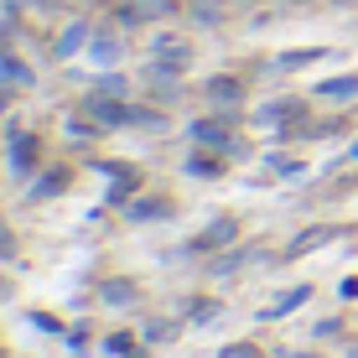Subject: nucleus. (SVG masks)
Wrapping results in <instances>:
<instances>
[{"label": "nucleus", "instance_id": "f257e3e1", "mask_svg": "<svg viewBox=\"0 0 358 358\" xmlns=\"http://www.w3.org/2000/svg\"><path fill=\"white\" fill-rule=\"evenodd\" d=\"M83 115H89L99 130H125L135 120V104H125V99H115V94H89L83 99Z\"/></svg>", "mask_w": 358, "mask_h": 358}, {"label": "nucleus", "instance_id": "f03ea898", "mask_svg": "<svg viewBox=\"0 0 358 358\" xmlns=\"http://www.w3.org/2000/svg\"><path fill=\"white\" fill-rule=\"evenodd\" d=\"M6 162H10V177L27 182L36 177V162H42V141L31 130H10V145H6Z\"/></svg>", "mask_w": 358, "mask_h": 358}, {"label": "nucleus", "instance_id": "7ed1b4c3", "mask_svg": "<svg viewBox=\"0 0 358 358\" xmlns=\"http://www.w3.org/2000/svg\"><path fill=\"white\" fill-rule=\"evenodd\" d=\"M192 63V47L177 42V36H156L151 42V73L156 78H177V73H187Z\"/></svg>", "mask_w": 358, "mask_h": 358}, {"label": "nucleus", "instance_id": "20e7f679", "mask_svg": "<svg viewBox=\"0 0 358 358\" xmlns=\"http://www.w3.org/2000/svg\"><path fill=\"white\" fill-rule=\"evenodd\" d=\"M234 239H239V224H234V218H213V224H208L203 234H192L182 250L187 255H218V250H229Z\"/></svg>", "mask_w": 358, "mask_h": 358}, {"label": "nucleus", "instance_id": "39448f33", "mask_svg": "<svg viewBox=\"0 0 358 358\" xmlns=\"http://www.w3.org/2000/svg\"><path fill=\"white\" fill-rule=\"evenodd\" d=\"M187 135H192V145H208V151H239V145H234V125L229 120H192L187 125Z\"/></svg>", "mask_w": 358, "mask_h": 358}, {"label": "nucleus", "instance_id": "423d86ee", "mask_svg": "<svg viewBox=\"0 0 358 358\" xmlns=\"http://www.w3.org/2000/svg\"><path fill=\"white\" fill-rule=\"evenodd\" d=\"M343 224H317V229H306V234H296V239L286 244V260H301V255H312V250H322V244H332V239H343Z\"/></svg>", "mask_w": 358, "mask_h": 358}, {"label": "nucleus", "instance_id": "0eeeda50", "mask_svg": "<svg viewBox=\"0 0 358 358\" xmlns=\"http://www.w3.org/2000/svg\"><path fill=\"white\" fill-rule=\"evenodd\" d=\"M36 83V73H31V63L21 52H10L6 42H0V89H31Z\"/></svg>", "mask_w": 358, "mask_h": 358}, {"label": "nucleus", "instance_id": "6e6552de", "mask_svg": "<svg viewBox=\"0 0 358 358\" xmlns=\"http://www.w3.org/2000/svg\"><path fill=\"white\" fill-rule=\"evenodd\" d=\"M99 171H104V177L115 182V187H109V203H115V208H120V203H130V192L141 187V171H135V166H125V162H104Z\"/></svg>", "mask_w": 358, "mask_h": 358}, {"label": "nucleus", "instance_id": "1a4fd4ad", "mask_svg": "<svg viewBox=\"0 0 358 358\" xmlns=\"http://www.w3.org/2000/svg\"><path fill=\"white\" fill-rule=\"evenodd\" d=\"M99 301L104 306H135L141 301V286H135L130 275H109L104 286H99Z\"/></svg>", "mask_w": 358, "mask_h": 358}, {"label": "nucleus", "instance_id": "9d476101", "mask_svg": "<svg viewBox=\"0 0 358 358\" xmlns=\"http://www.w3.org/2000/svg\"><path fill=\"white\" fill-rule=\"evenodd\" d=\"M260 120L265 125H296V120H306V99H275V104H265L260 109Z\"/></svg>", "mask_w": 358, "mask_h": 358}, {"label": "nucleus", "instance_id": "9b49d317", "mask_svg": "<svg viewBox=\"0 0 358 358\" xmlns=\"http://www.w3.org/2000/svg\"><path fill=\"white\" fill-rule=\"evenodd\" d=\"M68 182H73V171H68V166H47L42 177L31 182V197H36V203H47V197L68 192Z\"/></svg>", "mask_w": 358, "mask_h": 358}, {"label": "nucleus", "instance_id": "f8f14e48", "mask_svg": "<svg viewBox=\"0 0 358 358\" xmlns=\"http://www.w3.org/2000/svg\"><path fill=\"white\" fill-rule=\"evenodd\" d=\"M203 94L213 99L218 109H239V104H244V83H239V78H208Z\"/></svg>", "mask_w": 358, "mask_h": 358}, {"label": "nucleus", "instance_id": "ddd939ff", "mask_svg": "<svg viewBox=\"0 0 358 358\" xmlns=\"http://www.w3.org/2000/svg\"><path fill=\"white\" fill-rule=\"evenodd\" d=\"M177 10V0H130L125 10H120V21H162Z\"/></svg>", "mask_w": 358, "mask_h": 358}, {"label": "nucleus", "instance_id": "4468645a", "mask_svg": "<svg viewBox=\"0 0 358 358\" xmlns=\"http://www.w3.org/2000/svg\"><path fill=\"white\" fill-rule=\"evenodd\" d=\"M89 42H94V27H89V21H68V27H63V36H57V57L83 52Z\"/></svg>", "mask_w": 358, "mask_h": 358}, {"label": "nucleus", "instance_id": "2eb2a0df", "mask_svg": "<svg viewBox=\"0 0 358 358\" xmlns=\"http://www.w3.org/2000/svg\"><path fill=\"white\" fill-rule=\"evenodd\" d=\"M187 177H203V182L224 177V156H213V151H208V145H197V151L187 156Z\"/></svg>", "mask_w": 358, "mask_h": 358}, {"label": "nucleus", "instance_id": "dca6fc26", "mask_svg": "<svg viewBox=\"0 0 358 358\" xmlns=\"http://www.w3.org/2000/svg\"><path fill=\"white\" fill-rule=\"evenodd\" d=\"M317 94L332 99V104H343V99H358V73H338V78H322V83H317Z\"/></svg>", "mask_w": 358, "mask_h": 358}, {"label": "nucleus", "instance_id": "f3484780", "mask_svg": "<svg viewBox=\"0 0 358 358\" xmlns=\"http://www.w3.org/2000/svg\"><path fill=\"white\" fill-rule=\"evenodd\" d=\"M89 57H94L99 68H115V63H120V36H115V31H94Z\"/></svg>", "mask_w": 358, "mask_h": 358}, {"label": "nucleus", "instance_id": "a211bd4d", "mask_svg": "<svg viewBox=\"0 0 358 358\" xmlns=\"http://www.w3.org/2000/svg\"><path fill=\"white\" fill-rule=\"evenodd\" d=\"M125 213H130V224H156V218L171 213V203L166 197H141V203H130Z\"/></svg>", "mask_w": 358, "mask_h": 358}, {"label": "nucleus", "instance_id": "6ab92c4d", "mask_svg": "<svg viewBox=\"0 0 358 358\" xmlns=\"http://www.w3.org/2000/svg\"><path fill=\"white\" fill-rule=\"evenodd\" d=\"M301 301H312V286H291L286 296H280V301H270V306H265L260 317H265V322H275V317H286V312H296V306H301Z\"/></svg>", "mask_w": 358, "mask_h": 358}, {"label": "nucleus", "instance_id": "aec40b11", "mask_svg": "<svg viewBox=\"0 0 358 358\" xmlns=\"http://www.w3.org/2000/svg\"><path fill=\"white\" fill-rule=\"evenodd\" d=\"M317 57H327L322 47H296V52H280V68H312Z\"/></svg>", "mask_w": 358, "mask_h": 358}, {"label": "nucleus", "instance_id": "412c9836", "mask_svg": "<svg viewBox=\"0 0 358 358\" xmlns=\"http://www.w3.org/2000/svg\"><path fill=\"white\" fill-rule=\"evenodd\" d=\"M224 312L218 301H208V296H197V301H187V322H213V317Z\"/></svg>", "mask_w": 358, "mask_h": 358}, {"label": "nucleus", "instance_id": "4be33fe9", "mask_svg": "<svg viewBox=\"0 0 358 358\" xmlns=\"http://www.w3.org/2000/svg\"><path fill=\"white\" fill-rule=\"evenodd\" d=\"M218 358H265V348H260V343H224Z\"/></svg>", "mask_w": 358, "mask_h": 358}, {"label": "nucleus", "instance_id": "5701e85b", "mask_svg": "<svg viewBox=\"0 0 358 358\" xmlns=\"http://www.w3.org/2000/svg\"><path fill=\"white\" fill-rule=\"evenodd\" d=\"M265 166H270V171H275V177H301V171H306L301 162H296V156H270V162H265Z\"/></svg>", "mask_w": 358, "mask_h": 358}, {"label": "nucleus", "instance_id": "b1692460", "mask_svg": "<svg viewBox=\"0 0 358 358\" xmlns=\"http://www.w3.org/2000/svg\"><path fill=\"white\" fill-rule=\"evenodd\" d=\"M250 255H255V250H239V255H218V260H213V275H229V270L250 265Z\"/></svg>", "mask_w": 358, "mask_h": 358}, {"label": "nucleus", "instance_id": "393cba45", "mask_svg": "<svg viewBox=\"0 0 358 358\" xmlns=\"http://www.w3.org/2000/svg\"><path fill=\"white\" fill-rule=\"evenodd\" d=\"M130 348H135L130 332H109V338H104V353H109V358H120V353H130Z\"/></svg>", "mask_w": 358, "mask_h": 358}, {"label": "nucleus", "instance_id": "a878e982", "mask_svg": "<svg viewBox=\"0 0 358 358\" xmlns=\"http://www.w3.org/2000/svg\"><path fill=\"white\" fill-rule=\"evenodd\" d=\"M0 260H16V234H10L6 218H0Z\"/></svg>", "mask_w": 358, "mask_h": 358}, {"label": "nucleus", "instance_id": "bb28decb", "mask_svg": "<svg viewBox=\"0 0 358 358\" xmlns=\"http://www.w3.org/2000/svg\"><path fill=\"white\" fill-rule=\"evenodd\" d=\"M171 338H177L171 322H151V327H145V343H171Z\"/></svg>", "mask_w": 358, "mask_h": 358}, {"label": "nucleus", "instance_id": "cd10ccee", "mask_svg": "<svg viewBox=\"0 0 358 358\" xmlns=\"http://www.w3.org/2000/svg\"><path fill=\"white\" fill-rule=\"evenodd\" d=\"M99 94H115V99H125V78H120V73H109V78H99Z\"/></svg>", "mask_w": 358, "mask_h": 358}, {"label": "nucleus", "instance_id": "c85d7f7f", "mask_svg": "<svg viewBox=\"0 0 358 358\" xmlns=\"http://www.w3.org/2000/svg\"><path fill=\"white\" fill-rule=\"evenodd\" d=\"M343 296H348V301H358V275H348V280H343V286H338Z\"/></svg>", "mask_w": 358, "mask_h": 358}, {"label": "nucleus", "instance_id": "c756f323", "mask_svg": "<svg viewBox=\"0 0 358 358\" xmlns=\"http://www.w3.org/2000/svg\"><path fill=\"white\" fill-rule=\"evenodd\" d=\"M10 291H16V286H10V275H0V301H10Z\"/></svg>", "mask_w": 358, "mask_h": 358}, {"label": "nucleus", "instance_id": "7c9ffc66", "mask_svg": "<svg viewBox=\"0 0 358 358\" xmlns=\"http://www.w3.org/2000/svg\"><path fill=\"white\" fill-rule=\"evenodd\" d=\"M286 358H322V353H301V348H291Z\"/></svg>", "mask_w": 358, "mask_h": 358}, {"label": "nucleus", "instance_id": "2f4dec72", "mask_svg": "<svg viewBox=\"0 0 358 358\" xmlns=\"http://www.w3.org/2000/svg\"><path fill=\"white\" fill-rule=\"evenodd\" d=\"M120 358H141V353H135V348H130V353H120Z\"/></svg>", "mask_w": 358, "mask_h": 358}, {"label": "nucleus", "instance_id": "473e14b6", "mask_svg": "<svg viewBox=\"0 0 358 358\" xmlns=\"http://www.w3.org/2000/svg\"><path fill=\"white\" fill-rule=\"evenodd\" d=\"M353 162H358V145H353Z\"/></svg>", "mask_w": 358, "mask_h": 358}, {"label": "nucleus", "instance_id": "72a5a7b5", "mask_svg": "<svg viewBox=\"0 0 358 358\" xmlns=\"http://www.w3.org/2000/svg\"><path fill=\"white\" fill-rule=\"evenodd\" d=\"M0 358H6V353H0Z\"/></svg>", "mask_w": 358, "mask_h": 358}, {"label": "nucleus", "instance_id": "f704fd0d", "mask_svg": "<svg viewBox=\"0 0 358 358\" xmlns=\"http://www.w3.org/2000/svg\"><path fill=\"white\" fill-rule=\"evenodd\" d=\"M348 6H353V0H348Z\"/></svg>", "mask_w": 358, "mask_h": 358}]
</instances>
